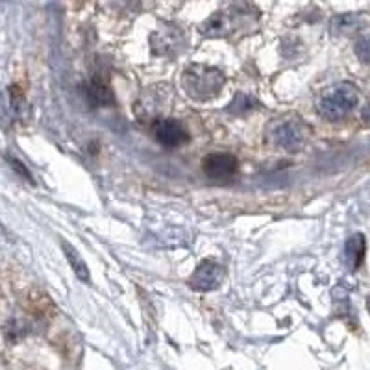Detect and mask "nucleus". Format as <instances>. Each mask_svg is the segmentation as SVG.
Here are the masks:
<instances>
[{
    "mask_svg": "<svg viewBox=\"0 0 370 370\" xmlns=\"http://www.w3.org/2000/svg\"><path fill=\"white\" fill-rule=\"evenodd\" d=\"M361 24H363V21H361L357 15H352V13L335 15L332 21V32L347 36V33L357 32V30L361 28Z\"/></svg>",
    "mask_w": 370,
    "mask_h": 370,
    "instance_id": "6e6552de",
    "label": "nucleus"
},
{
    "mask_svg": "<svg viewBox=\"0 0 370 370\" xmlns=\"http://www.w3.org/2000/svg\"><path fill=\"white\" fill-rule=\"evenodd\" d=\"M274 141L276 145L289 152L300 151L305 141V126L298 119L296 121H283L274 128Z\"/></svg>",
    "mask_w": 370,
    "mask_h": 370,
    "instance_id": "7ed1b4c3",
    "label": "nucleus"
},
{
    "mask_svg": "<svg viewBox=\"0 0 370 370\" xmlns=\"http://www.w3.org/2000/svg\"><path fill=\"white\" fill-rule=\"evenodd\" d=\"M152 131H154L156 139L165 146H180L183 143H187L189 139L187 131L183 130L182 124H178L176 121H170V119H158L154 122Z\"/></svg>",
    "mask_w": 370,
    "mask_h": 370,
    "instance_id": "423d86ee",
    "label": "nucleus"
},
{
    "mask_svg": "<svg viewBox=\"0 0 370 370\" xmlns=\"http://www.w3.org/2000/svg\"><path fill=\"white\" fill-rule=\"evenodd\" d=\"M357 100H359V93L356 85L350 82H342L320 99L319 113L328 121H341L356 108Z\"/></svg>",
    "mask_w": 370,
    "mask_h": 370,
    "instance_id": "f03ea898",
    "label": "nucleus"
},
{
    "mask_svg": "<svg viewBox=\"0 0 370 370\" xmlns=\"http://www.w3.org/2000/svg\"><path fill=\"white\" fill-rule=\"evenodd\" d=\"M87 99L94 104V106H106V104L113 102V94L108 89V85L100 80H91L89 87H87Z\"/></svg>",
    "mask_w": 370,
    "mask_h": 370,
    "instance_id": "9d476101",
    "label": "nucleus"
},
{
    "mask_svg": "<svg viewBox=\"0 0 370 370\" xmlns=\"http://www.w3.org/2000/svg\"><path fill=\"white\" fill-rule=\"evenodd\" d=\"M63 250H65V256L67 259H69V263L72 265V271H75V274L78 278H80L84 283H89L91 281V274H89V268H87V265H85L84 259L80 258V254H78V250L72 249L69 243H65L63 241Z\"/></svg>",
    "mask_w": 370,
    "mask_h": 370,
    "instance_id": "1a4fd4ad",
    "label": "nucleus"
},
{
    "mask_svg": "<svg viewBox=\"0 0 370 370\" xmlns=\"http://www.w3.org/2000/svg\"><path fill=\"white\" fill-rule=\"evenodd\" d=\"M8 160H10L11 169H13V170H17V173H19L21 176H23L24 180H28V182H32V174H30L28 170L24 169V165L21 163L19 160H15V158H10V156H8Z\"/></svg>",
    "mask_w": 370,
    "mask_h": 370,
    "instance_id": "f8f14e48",
    "label": "nucleus"
},
{
    "mask_svg": "<svg viewBox=\"0 0 370 370\" xmlns=\"http://www.w3.org/2000/svg\"><path fill=\"white\" fill-rule=\"evenodd\" d=\"M224 85V75L219 69L192 65L183 72V89L195 100H207L219 94Z\"/></svg>",
    "mask_w": 370,
    "mask_h": 370,
    "instance_id": "f257e3e1",
    "label": "nucleus"
},
{
    "mask_svg": "<svg viewBox=\"0 0 370 370\" xmlns=\"http://www.w3.org/2000/svg\"><path fill=\"white\" fill-rule=\"evenodd\" d=\"M363 256H365V237L361 234L352 235L350 239L347 241V246H344V259H347V265L356 271L357 267L363 261Z\"/></svg>",
    "mask_w": 370,
    "mask_h": 370,
    "instance_id": "0eeeda50",
    "label": "nucleus"
},
{
    "mask_svg": "<svg viewBox=\"0 0 370 370\" xmlns=\"http://www.w3.org/2000/svg\"><path fill=\"white\" fill-rule=\"evenodd\" d=\"M237 163L232 154H210L204 160V173L213 180H228L237 173Z\"/></svg>",
    "mask_w": 370,
    "mask_h": 370,
    "instance_id": "39448f33",
    "label": "nucleus"
},
{
    "mask_svg": "<svg viewBox=\"0 0 370 370\" xmlns=\"http://www.w3.org/2000/svg\"><path fill=\"white\" fill-rule=\"evenodd\" d=\"M224 280V268L215 261H202L195 274L189 280V285L195 290H213Z\"/></svg>",
    "mask_w": 370,
    "mask_h": 370,
    "instance_id": "20e7f679",
    "label": "nucleus"
},
{
    "mask_svg": "<svg viewBox=\"0 0 370 370\" xmlns=\"http://www.w3.org/2000/svg\"><path fill=\"white\" fill-rule=\"evenodd\" d=\"M356 56L363 63H370V36H363L356 43Z\"/></svg>",
    "mask_w": 370,
    "mask_h": 370,
    "instance_id": "9b49d317",
    "label": "nucleus"
},
{
    "mask_svg": "<svg viewBox=\"0 0 370 370\" xmlns=\"http://www.w3.org/2000/svg\"><path fill=\"white\" fill-rule=\"evenodd\" d=\"M366 308H369V311H370V298H369V300H366Z\"/></svg>",
    "mask_w": 370,
    "mask_h": 370,
    "instance_id": "4468645a",
    "label": "nucleus"
},
{
    "mask_svg": "<svg viewBox=\"0 0 370 370\" xmlns=\"http://www.w3.org/2000/svg\"><path fill=\"white\" fill-rule=\"evenodd\" d=\"M361 119H363L365 124H370V100L363 106V109H361Z\"/></svg>",
    "mask_w": 370,
    "mask_h": 370,
    "instance_id": "ddd939ff",
    "label": "nucleus"
}]
</instances>
